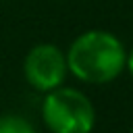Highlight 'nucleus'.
<instances>
[{
    "label": "nucleus",
    "instance_id": "5",
    "mask_svg": "<svg viewBox=\"0 0 133 133\" xmlns=\"http://www.w3.org/2000/svg\"><path fill=\"white\" fill-rule=\"evenodd\" d=\"M125 62H127V66H129V73L133 75V50H131V54H129V58H127Z\"/></svg>",
    "mask_w": 133,
    "mask_h": 133
},
{
    "label": "nucleus",
    "instance_id": "6",
    "mask_svg": "<svg viewBox=\"0 0 133 133\" xmlns=\"http://www.w3.org/2000/svg\"><path fill=\"white\" fill-rule=\"evenodd\" d=\"M131 133H133V129H131Z\"/></svg>",
    "mask_w": 133,
    "mask_h": 133
},
{
    "label": "nucleus",
    "instance_id": "1",
    "mask_svg": "<svg viewBox=\"0 0 133 133\" xmlns=\"http://www.w3.org/2000/svg\"><path fill=\"white\" fill-rule=\"evenodd\" d=\"M125 48L108 31H87L79 35L66 54V69L87 83H108L125 66Z\"/></svg>",
    "mask_w": 133,
    "mask_h": 133
},
{
    "label": "nucleus",
    "instance_id": "4",
    "mask_svg": "<svg viewBox=\"0 0 133 133\" xmlns=\"http://www.w3.org/2000/svg\"><path fill=\"white\" fill-rule=\"evenodd\" d=\"M0 133H35V129L23 116L10 114V116H2L0 118Z\"/></svg>",
    "mask_w": 133,
    "mask_h": 133
},
{
    "label": "nucleus",
    "instance_id": "3",
    "mask_svg": "<svg viewBox=\"0 0 133 133\" xmlns=\"http://www.w3.org/2000/svg\"><path fill=\"white\" fill-rule=\"evenodd\" d=\"M66 75V58L52 44H39L29 50L25 58V77L27 81L39 89L50 91L60 87Z\"/></svg>",
    "mask_w": 133,
    "mask_h": 133
},
{
    "label": "nucleus",
    "instance_id": "2",
    "mask_svg": "<svg viewBox=\"0 0 133 133\" xmlns=\"http://www.w3.org/2000/svg\"><path fill=\"white\" fill-rule=\"evenodd\" d=\"M44 121L52 133H89L96 123V112L85 94L73 87L50 89L44 106Z\"/></svg>",
    "mask_w": 133,
    "mask_h": 133
}]
</instances>
